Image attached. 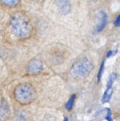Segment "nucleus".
I'll return each mask as SVG.
<instances>
[{
    "instance_id": "obj_1",
    "label": "nucleus",
    "mask_w": 120,
    "mask_h": 121,
    "mask_svg": "<svg viewBox=\"0 0 120 121\" xmlns=\"http://www.w3.org/2000/svg\"><path fill=\"white\" fill-rule=\"evenodd\" d=\"M10 26L14 34L20 39H27L32 32V27L28 18L21 13H16L11 18Z\"/></svg>"
},
{
    "instance_id": "obj_2",
    "label": "nucleus",
    "mask_w": 120,
    "mask_h": 121,
    "mask_svg": "<svg viewBox=\"0 0 120 121\" xmlns=\"http://www.w3.org/2000/svg\"><path fill=\"white\" fill-rule=\"evenodd\" d=\"M15 100L22 105L32 102L36 98V92L34 87L28 83H20L14 91Z\"/></svg>"
},
{
    "instance_id": "obj_3",
    "label": "nucleus",
    "mask_w": 120,
    "mask_h": 121,
    "mask_svg": "<svg viewBox=\"0 0 120 121\" xmlns=\"http://www.w3.org/2000/svg\"><path fill=\"white\" fill-rule=\"evenodd\" d=\"M94 69L92 62L87 59H83L75 62L70 69L71 75L77 79H85Z\"/></svg>"
},
{
    "instance_id": "obj_4",
    "label": "nucleus",
    "mask_w": 120,
    "mask_h": 121,
    "mask_svg": "<svg viewBox=\"0 0 120 121\" xmlns=\"http://www.w3.org/2000/svg\"><path fill=\"white\" fill-rule=\"evenodd\" d=\"M55 3L61 14L67 15L70 13L71 5L69 0H55Z\"/></svg>"
},
{
    "instance_id": "obj_5",
    "label": "nucleus",
    "mask_w": 120,
    "mask_h": 121,
    "mask_svg": "<svg viewBox=\"0 0 120 121\" xmlns=\"http://www.w3.org/2000/svg\"><path fill=\"white\" fill-rule=\"evenodd\" d=\"M43 66L39 60H32L27 66V71L31 74H37L42 71Z\"/></svg>"
},
{
    "instance_id": "obj_6",
    "label": "nucleus",
    "mask_w": 120,
    "mask_h": 121,
    "mask_svg": "<svg viewBox=\"0 0 120 121\" xmlns=\"http://www.w3.org/2000/svg\"><path fill=\"white\" fill-rule=\"evenodd\" d=\"M99 23L96 25V33H100L107 26L108 23V16L104 11H100L98 13Z\"/></svg>"
},
{
    "instance_id": "obj_7",
    "label": "nucleus",
    "mask_w": 120,
    "mask_h": 121,
    "mask_svg": "<svg viewBox=\"0 0 120 121\" xmlns=\"http://www.w3.org/2000/svg\"><path fill=\"white\" fill-rule=\"evenodd\" d=\"M9 115V109L5 101H3L0 104V119L4 120L8 118Z\"/></svg>"
},
{
    "instance_id": "obj_8",
    "label": "nucleus",
    "mask_w": 120,
    "mask_h": 121,
    "mask_svg": "<svg viewBox=\"0 0 120 121\" xmlns=\"http://www.w3.org/2000/svg\"><path fill=\"white\" fill-rule=\"evenodd\" d=\"M113 94V89L112 87H107L106 91H105L102 98V103H107L109 102V100L111 99V97Z\"/></svg>"
},
{
    "instance_id": "obj_9",
    "label": "nucleus",
    "mask_w": 120,
    "mask_h": 121,
    "mask_svg": "<svg viewBox=\"0 0 120 121\" xmlns=\"http://www.w3.org/2000/svg\"><path fill=\"white\" fill-rule=\"evenodd\" d=\"M5 5L9 7H14L19 4L20 0H0Z\"/></svg>"
},
{
    "instance_id": "obj_10",
    "label": "nucleus",
    "mask_w": 120,
    "mask_h": 121,
    "mask_svg": "<svg viewBox=\"0 0 120 121\" xmlns=\"http://www.w3.org/2000/svg\"><path fill=\"white\" fill-rule=\"evenodd\" d=\"M75 97H76L75 95H72L71 96V98H69V100H68L67 104H66L65 108L68 111H70V110H71V109L72 108L73 106H74V102H75Z\"/></svg>"
},
{
    "instance_id": "obj_11",
    "label": "nucleus",
    "mask_w": 120,
    "mask_h": 121,
    "mask_svg": "<svg viewBox=\"0 0 120 121\" xmlns=\"http://www.w3.org/2000/svg\"><path fill=\"white\" fill-rule=\"evenodd\" d=\"M118 75L116 73H112L110 76H109V78H108V82H107V87H112L113 83L117 79Z\"/></svg>"
},
{
    "instance_id": "obj_12",
    "label": "nucleus",
    "mask_w": 120,
    "mask_h": 121,
    "mask_svg": "<svg viewBox=\"0 0 120 121\" xmlns=\"http://www.w3.org/2000/svg\"><path fill=\"white\" fill-rule=\"evenodd\" d=\"M104 66H105V61L104 60L102 61V64H101V66H100V70L98 71V76H97V79H98V82H100L101 80V78H102V74L104 73Z\"/></svg>"
},
{
    "instance_id": "obj_13",
    "label": "nucleus",
    "mask_w": 120,
    "mask_h": 121,
    "mask_svg": "<svg viewBox=\"0 0 120 121\" xmlns=\"http://www.w3.org/2000/svg\"><path fill=\"white\" fill-rule=\"evenodd\" d=\"M107 110V115H106V119L109 121H112V113L111 111L110 110V109L107 108L106 109Z\"/></svg>"
},
{
    "instance_id": "obj_14",
    "label": "nucleus",
    "mask_w": 120,
    "mask_h": 121,
    "mask_svg": "<svg viewBox=\"0 0 120 121\" xmlns=\"http://www.w3.org/2000/svg\"><path fill=\"white\" fill-rule=\"evenodd\" d=\"M118 53V50H110L107 54V57H111L112 56H115L116 53Z\"/></svg>"
},
{
    "instance_id": "obj_15",
    "label": "nucleus",
    "mask_w": 120,
    "mask_h": 121,
    "mask_svg": "<svg viewBox=\"0 0 120 121\" xmlns=\"http://www.w3.org/2000/svg\"><path fill=\"white\" fill-rule=\"evenodd\" d=\"M114 25H115L116 27H120V15H118V17H116V18L115 19V21H114Z\"/></svg>"
},
{
    "instance_id": "obj_16",
    "label": "nucleus",
    "mask_w": 120,
    "mask_h": 121,
    "mask_svg": "<svg viewBox=\"0 0 120 121\" xmlns=\"http://www.w3.org/2000/svg\"><path fill=\"white\" fill-rule=\"evenodd\" d=\"M90 1H92V2H96V1H98V0H89Z\"/></svg>"
}]
</instances>
